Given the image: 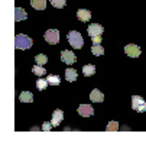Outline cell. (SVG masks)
<instances>
[{
    "label": "cell",
    "instance_id": "14",
    "mask_svg": "<svg viewBox=\"0 0 146 146\" xmlns=\"http://www.w3.org/2000/svg\"><path fill=\"white\" fill-rule=\"evenodd\" d=\"M19 100L22 103H32L33 101V94L31 91H22L19 96Z\"/></svg>",
    "mask_w": 146,
    "mask_h": 146
},
{
    "label": "cell",
    "instance_id": "2",
    "mask_svg": "<svg viewBox=\"0 0 146 146\" xmlns=\"http://www.w3.org/2000/svg\"><path fill=\"white\" fill-rule=\"evenodd\" d=\"M67 39H68V42L72 45V48H75V49H81L82 45H84V39H82L81 33L77 32V31H71V32H68Z\"/></svg>",
    "mask_w": 146,
    "mask_h": 146
},
{
    "label": "cell",
    "instance_id": "9",
    "mask_svg": "<svg viewBox=\"0 0 146 146\" xmlns=\"http://www.w3.org/2000/svg\"><path fill=\"white\" fill-rule=\"evenodd\" d=\"M62 120H64V111L62 110H55L52 113V121H51L54 124V127H58Z\"/></svg>",
    "mask_w": 146,
    "mask_h": 146
},
{
    "label": "cell",
    "instance_id": "6",
    "mask_svg": "<svg viewBox=\"0 0 146 146\" xmlns=\"http://www.w3.org/2000/svg\"><path fill=\"white\" fill-rule=\"evenodd\" d=\"M124 52H126V55H129L130 58H137V56H140V48H139L137 45H133V44L124 46Z\"/></svg>",
    "mask_w": 146,
    "mask_h": 146
},
{
    "label": "cell",
    "instance_id": "17",
    "mask_svg": "<svg viewBox=\"0 0 146 146\" xmlns=\"http://www.w3.org/2000/svg\"><path fill=\"white\" fill-rule=\"evenodd\" d=\"M91 52H93L96 56H101V55L104 54V48H103L100 44H93V46H91Z\"/></svg>",
    "mask_w": 146,
    "mask_h": 146
},
{
    "label": "cell",
    "instance_id": "21",
    "mask_svg": "<svg viewBox=\"0 0 146 146\" xmlns=\"http://www.w3.org/2000/svg\"><path fill=\"white\" fill-rule=\"evenodd\" d=\"M35 61L38 62L39 65H45L46 62H48V56H46L45 54H38V55L35 56Z\"/></svg>",
    "mask_w": 146,
    "mask_h": 146
},
{
    "label": "cell",
    "instance_id": "11",
    "mask_svg": "<svg viewBox=\"0 0 146 146\" xmlns=\"http://www.w3.org/2000/svg\"><path fill=\"white\" fill-rule=\"evenodd\" d=\"M77 16H78V19L81 20V22H88V20L91 19V12L87 10V9H78Z\"/></svg>",
    "mask_w": 146,
    "mask_h": 146
},
{
    "label": "cell",
    "instance_id": "4",
    "mask_svg": "<svg viewBox=\"0 0 146 146\" xmlns=\"http://www.w3.org/2000/svg\"><path fill=\"white\" fill-rule=\"evenodd\" d=\"M45 40L48 44H51V45H56L58 42H59V32L56 31V29H49V31H46L45 32Z\"/></svg>",
    "mask_w": 146,
    "mask_h": 146
},
{
    "label": "cell",
    "instance_id": "3",
    "mask_svg": "<svg viewBox=\"0 0 146 146\" xmlns=\"http://www.w3.org/2000/svg\"><path fill=\"white\" fill-rule=\"evenodd\" d=\"M132 109L135 111H137V113L146 111V101L142 97H139V96H133L132 97Z\"/></svg>",
    "mask_w": 146,
    "mask_h": 146
},
{
    "label": "cell",
    "instance_id": "12",
    "mask_svg": "<svg viewBox=\"0 0 146 146\" xmlns=\"http://www.w3.org/2000/svg\"><path fill=\"white\" fill-rule=\"evenodd\" d=\"M26 17H28L26 10L20 9V7H16V9H15V22H20V20H25Z\"/></svg>",
    "mask_w": 146,
    "mask_h": 146
},
{
    "label": "cell",
    "instance_id": "10",
    "mask_svg": "<svg viewBox=\"0 0 146 146\" xmlns=\"http://www.w3.org/2000/svg\"><path fill=\"white\" fill-rule=\"evenodd\" d=\"M90 100H91L93 103H103V101H104V94H103L100 90L94 88V90L90 93Z\"/></svg>",
    "mask_w": 146,
    "mask_h": 146
},
{
    "label": "cell",
    "instance_id": "8",
    "mask_svg": "<svg viewBox=\"0 0 146 146\" xmlns=\"http://www.w3.org/2000/svg\"><path fill=\"white\" fill-rule=\"evenodd\" d=\"M87 32H88V35H90L91 38H93V36H98V35H103L104 29H103V26H101V25H98V23H93V25H90V26H88Z\"/></svg>",
    "mask_w": 146,
    "mask_h": 146
},
{
    "label": "cell",
    "instance_id": "20",
    "mask_svg": "<svg viewBox=\"0 0 146 146\" xmlns=\"http://www.w3.org/2000/svg\"><path fill=\"white\" fill-rule=\"evenodd\" d=\"M48 84H49V82H48L46 78H45V80H44V78H39V80L36 81V88H38L39 91H44V90L48 87Z\"/></svg>",
    "mask_w": 146,
    "mask_h": 146
},
{
    "label": "cell",
    "instance_id": "18",
    "mask_svg": "<svg viewBox=\"0 0 146 146\" xmlns=\"http://www.w3.org/2000/svg\"><path fill=\"white\" fill-rule=\"evenodd\" d=\"M82 72H84V75H86V77H91V75L96 72V67H94V65H91V64H87V65L82 67Z\"/></svg>",
    "mask_w": 146,
    "mask_h": 146
},
{
    "label": "cell",
    "instance_id": "5",
    "mask_svg": "<svg viewBox=\"0 0 146 146\" xmlns=\"http://www.w3.org/2000/svg\"><path fill=\"white\" fill-rule=\"evenodd\" d=\"M61 59H62V62H65V64H68V65H71V64H74V62L77 61V56H75V54L72 52V51H62L61 52Z\"/></svg>",
    "mask_w": 146,
    "mask_h": 146
},
{
    "label": "cell",
    "instance_id": "13",
    "mask_svg": "<svg viewBox=\"0 0 146 146\" xmlns=\"http://www.w3.org/2000/svg\"><path fill=\"white\" fill-rule=\"evenodd\" d=\"M31 5L36 10H45L46 9V0H31Z\"/></svg>",
    "mask_w": 146,
    "mask_h": 146
},
{
    "label": "cell",
    "instance_id": "25",
    "mask_svg": "<svg viewBox=\"0 0 146 146\" xmlns=\"http://www.w3.org/2000/svg\"><path fill=\"white\" fill-rule=\"evenodd\" d=\"M93 44H101V35H98V36H93Z\"/></svg>",
    "mask_w": 146,
    "mask_h": 146
},
{
    "label": "cell",
    "instance_id": "22",
    "mask_svg": "<svg viewBox=\"0 0 146 146\" xmlns=\"http://www.w3.org/2000/svg\"><path fill=\"white\" fill-rule=\"evenodd\" d=\"M51 2V5L54 6V7H56V9H62L65 5H67V0H49Z\"/></svg>",
    "mask_w": 146,
    "mask_h": 146
},
{
    "label": "cell",
    "instance_id": "24",
    "mask_svg": "<svg viewBox=\"0 0 146 146\" xmlns=\"http://www.w3.org/2000/svg\"><path fill=\"white\" fill-rule=\"evenodd\" d=\"M52 127H54V124L49 123V121H45V123L42 124V130H44V132H51Z\"/></svg>",
    "mask_w": 146,
    "mask_h": 146
},
{
    "label": "cell",
    "instance_id": "1",
    "mask_svg": "<svg viewBox=\"0 0 146 146\" xmlns=\"http://www.w3.org/2000/svg\"><path fill=\"white\" fill-rule=\"evenodd\" d=\"M32 45H33V40L29 36H26L23 33H19L15 36V48L16 49H29V48H32Z\"/></svg>",
    "mask_w": 146,
    "mask_h": 146
},
{
    "label": "cell",
    "instance_id": "16",
    "mask_svg": "<svg viewBox=\"0 0 146 146\" xmlns=\"http://www.w3.org/2000/svg\"><path fill=\"white\" fill-rule=\"evenodd\" d=\"M32 72H33L35 75H38V77H42V75H45V74H46V70H45L42 65L36 64L35 67H32Z\"/></svg>",
    "mask_w": 146,
    "mask_h": 146
},
{
    "label": "cell",
    "instance_id": "19",
    "mask_svg": "<svg viewBox=\"0 0 146 146\" xmlns=\"http://www.w3.org/2000/svg\"><path fill=\"white\" fill-rule=\"evenodd\" d=\"M46 80L49 82V86H59V82H61V78L58 75H55V74H49L46 77Z\"/></svg>",
    "mask_w": 146,
    "mask_h": 146
},
{
    "label": "cell",
    "instance_id": "23",
    "mask_svg": "<svg viewBox=\"0 0 146 146\" xmlns=\"http://www.w3.org/2000/svg\"><path fill=\"white\" fill-rule=\"evenodd\" d=\"M117 129H119V123H117V121H114V120H113V121H110V123L107 124V127H106V130H107V132H116Z\"/></svg>",
    "mask_w": 146,
    "mask_h": 146
},
{
    "label": "cell",
    "instance_id": "15",
    "mask_svg": "<svg viewBox=\"0 0 146 146\" xmlns=\"http://www.w3.org/2000/svg\"><path fill=\"white\" fill-rule=\"evenodd\" d=\"M65 80L70 81V82L75 81V80H77V71L72 70V68H67V70H65Z\"/></svg>",
    "mask_w": 146,
    "mask_h": 146
},
{
    "label": "cell",
    "instance_id": "7",
    "mask_svg": "<svg viewBox=\"0 0 146 146\" xmlns=\"http://www.w3.org/2000/svg\"><path fill=\"white\" fill-rule=\"evenodd\" d=\"M77 110H78V114L82 116V117H90V116L94 114V110L90 104H81Z\"/></svg>",
    "mask_w": 146,
    "mask_h": 146
}]
</instances>
